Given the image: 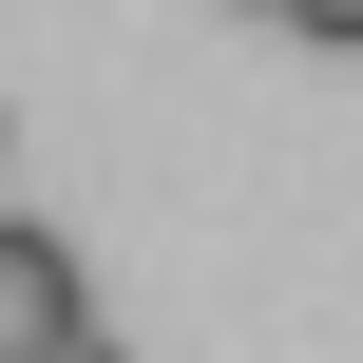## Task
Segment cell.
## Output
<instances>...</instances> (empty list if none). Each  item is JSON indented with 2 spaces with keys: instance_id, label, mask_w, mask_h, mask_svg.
<instances>
[{
  "instance_id": "6da1fadb",
  "label": "cell",
  "mask_w": 363,
  "mask_h": 363,
  "mask_svg": "<svg viewBox=\"0 0 363 363\" xmlns=\"http://www.w3.org/2000/svg\"><path fill=\"white\" fill-rule=\"evenodd\" d=\"M57 325H96V287H77V249L38 211H0V363H38Z\"/></svg>"
},
{
  "instance_id": "7a4b0ae2",
  "label": "cell",
  "mask_w": 363,
  "mask_h": 363,
  "mask_svg": "<svg viewBox=\"0 0 363 363\" xmlns=\"http://www.w3.org/2000/svg\"><path fill=\"white\" fill-rule=\"evenodd\" d=\"M268 19H287V38H363V0H268Z\"/></svg>"
},
{
  "instance_id": "3957f363",
  "label": "cell",
  "mask_w": 363,
  "mask_h": 363,
  "mask_svg": "<svg viewBox=\"0 0 363 363\" xmlns=\"http://www.w3.org/2000/svg\"><path fill=\"white\" fill-rule=\"evenodd\" d=\"M38 363H134V345H115V325H57V345H38Z\"/></svg>"
},
{
  "instance_id": "277c9868",
  "label": "cell",
  "mask_w": 363,
  "mask_h": 363,
  "mask_svg": "<svg viewBox=\"0 0 363 363\" xmlns=\"http://www.w3.org/2000/svg\"><path fill=\"white\" fill-rule=\"evenodd\" d=\"M0 153H19V115H0Z\"/></svg>"
}]
</instances>
